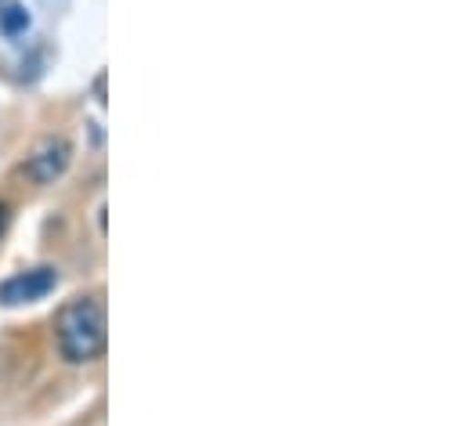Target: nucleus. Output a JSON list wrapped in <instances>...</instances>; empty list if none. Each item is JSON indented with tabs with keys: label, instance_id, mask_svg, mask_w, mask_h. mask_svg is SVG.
Masks as SVG:
<instances>
[{
	"label": "nucleus",
	"instance_id": "nucleus-1",
	"mask_svg": "<svg viewBox=\"0 0 466 426\" xmlns=\"http://www.w3.org/2000/svg\"><path fill=\"white\" fill-rule=\"evenodd\" d=\"M55 340H58L62 358L73 361V365L102 358L106 340H109V332H106V304L98 297H73L55 319Z\"/></svg>",
	"mask_w": 466,
	"mask_h": 426
},
{
	"label": "nucleus",
	"instance_id": "nucleus-5",
	"mask_svg": "<svg viewBox=\"0 0 466 426\" xmlns=\"http://www.w3.org/2000/svg\"><path fill=\"white\" fill-rule=\"evenodd\" d=\"M4 220H7V210H4V207H0V231H4Z\"/></svg>",
	"mask_w": 466,
	"mask_h": 426
},
{
	"label": "nucleus",
	"instance_id": "nucleus-2",
	"mask_svg": "<svg viewBox=\"0 0 466 426\" xmlns=\"http://www.w3.org/2000/svg\"><path fill=\"white\" fill-rule=\"evenodd\" d=\"M55 286H58V271L55 268H29V271H18L7 282H0V304L15 308V304L44 300Z\"/></svg>",
	"mask_w": 466,
	"mask_h": 426
},
{
	"label": "nucleus",
	"instance_id": "nucleus-3",
	"mask_svg": "<svg viewBox=\"0 0 466 426\" xmlns=\"http://www.w3.org/2000/svg\"><path fill=\"white\" fill-rule=\"evenodd\" d=\"M69 156H73V148H69V141H47L33 159H29V178L36 181V185H51L55 178H62L66 174V167H69Z\"/></svg>",
	"mask_w": 466,
	"mask_h": 426
},
{
	"label": "nucleus",
	"instance_id": "nucleus-4",
	"mask_svg": "<svg viewBox=\"0 0 466 426\" xmlns=\"http://www.w3.org/2000/svg\"><path fill=\"white\" fill-rule=\"evenodd\" d=\"M25 25H29L25 4H18V0H0V29H4L7 36H15V33H22Z\"/></svg>",
	"mask_w": 466,
	"mask_h": 426
}]
</instances>
